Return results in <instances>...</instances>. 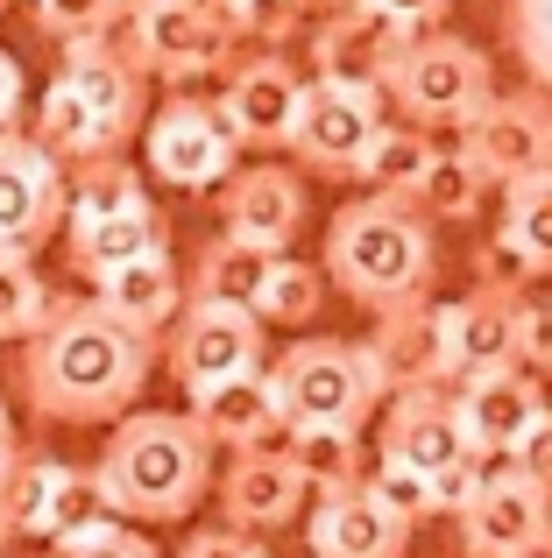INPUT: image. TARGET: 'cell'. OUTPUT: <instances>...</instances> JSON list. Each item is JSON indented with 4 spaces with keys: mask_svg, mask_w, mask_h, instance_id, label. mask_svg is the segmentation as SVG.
I'll return each instance as SVG.
<instances>
[{
    "mask_svg": "<svg viewBox=\"0 0 552 558\" xmlns=\"http://www.w3.org/2000/svg\"><path fill=\"white\" fill-rule=\"evenodd\" d=\"M213 191H220V233L263 247V255H290V241H298L304 219H312L304 178L284 170V163H249V170L235 163Z\"/></svg>",
    "mask_w": 552,
    "mask_h": 558,
    "instance_id": "obj_17",
    "label": "cell"
},
{
    "mask_svg": "<svg viewBox=\"0 0 552 558\" xmlns=\"http://www.w3.org/2000/svg\"><path fill=\"white\" fill-rule=\"evenodd\" d=\"M64 191L71 170L28 135L0 142V255H36L64 227Z\"/></svg>",
    "mask_w": 552,
    "mask_h": 558,
    "instance_id": "obj_16",
    "label": "cell"
},
{
    "mask_svg": "<svg viewBox=\"0 0 552 558\" xmlns=\"http://www.w3.org/2000/svg\"><path fill=\"white\" fill-rule=\"evenodd\" d=\"M375 128H383V93H375V85H355V78H304L284 149L298 156L312 178L347 184V178L361 170V149L375 142Z\"/></svg>",
    "mask_w": 552,
    "mask_h": 558,
    "instance_id": "obj_8",
    "label": "cell"
},
{
    "mask_svg": "<svg viewBox=\"0 0 552 558\" xmlns=\"http://www.w3.org/2000/svg\"><path fill=\"white\" fill-rule=\"evenodd\" d=\"M184 417L206 432V446H227V452H249V446H276L284 438V417H276V389L263 368H241L227 381H206L192 389V410Z\"/></svg>",
    "mask_w": 552,
    "mask_h": 558,
    "instance_id": "obj_24",
    "label": "cell"
},
{
    "mask_svg": "<svg viewBox=\"0 0 552 558\" xmlns=\"http://www.w3.org/2000/svg\"><path fill=\"white\" fill-rule=\"evenodd\" d=\"M361 375H369L375 403L397 389H425V381H446V304L411 298V304H389L375 312V332L355 340Z\"/></svg>",
    "mask_w": 552,
    "mask_h": 558,
    "instance_id": "obj_15",
    "label": "cell"
},
{
    "mask_svg": "<svg viewBox=\"0 0 552 558\" xmlns=\"http://www.w3.org/2000/svg\"><path fill=\"white\" fill-rule=\"evenodd\" d=\"M531 283H539V269H531V255L503 227L475 247V290H531Z\"/></svg>",
    "mask_w": 552,
    "mask_h": 558,
    "instance_id": "obj_38",
    "label": "cell"
},
{
    "mask_svg": "<svg viewBox=\"0 0 552 558\" xmlns=\"http://www.w3.org/2000/svg\"><path fill=\"white\" fill-rule=\"evenodd\" d=\"M22 113H28V78H22V64L0 50V142L22 135Z\"/></svg>",
    "mask_w": 552,
    "mask_h": 558,
    "instance_id": "obj_44",
    "label": "cell"
},
{
    "mask_svg": "<svg viewBox=\"0 0 552 558\" xmlns=\"http://www.w3.org/2000/svg\"><path fill=\"white\" fill-rule=\"evenodd\" d=\"M142 255H170V213L149 191H128L113 205H64V262L93 283L99 269H121Z\"/></svg>",
    "mask_w": 552,
    "mask_h": 558,
    "instance_id": "obj_14",
    "label": "cell"
},
{
    "mask_svg": "<svg viewBox=\"0 0 552 558\" xmlns=\"http://www.w3.org/2000/svg\"><path fill=\"white\" fill-rule=\"evenodd\" d=\"M525 298L531 290H468L446 304V381L525 368Z\"/></svg>",
    "mask_w": 552,
    "mask_h": 558,
    "instance_id": "obj_18",
    "label": "cell"
},
{
    "mask_svg": "<svg viewBox=\"0 0 552 558\" xmlns=\"http://www.w3.org/2000/svg\"><path fill=\"white\" fill-rule=\"evenodd\" d=\"M227 22H235V36L255 43V50H284V43L312 22V8H304V0H241V8H227Z\"/></svg>",
    "mask_w": 552,
    "mask_h": 558,
    "instance_id": "obj_35",
    "label": "cell"
},
{
    "mask_svg": "<svg viewBox=\"0 0 552 558\" xmlns=\"http://www.w3.org/2000/svg\"><path fill=\"white\" fill-rule=\"evenodd\" d=\"M0 14H8V0H0Z\"/></svg>",
    "mask_w": 552,
    "mask_h": 558,
    "instance_id": "obj_50",
    "label": "cell"
},
{
    "mask_svg": "<svg viewBox=\"0 0 552 558\" xmlns=\"http://www.w3.org/2000/svg\"><path fill=\"white\" fill-rule=\"evenodd\" d=\"M432 269H440V247H432V219L411 198H347L326 219V247H319V276L340 283V298H355L361 312H389V304L432 298Z\"/></svg>",
    "mask_w": 552,
    "mask_h": 558,
    "instance_id": "obj_4",
    "label": "cell"
},
{
    "mask_svg": "<svg viewBox=\"0 0 552 558\" xmlns=\"http://www.w3.org/2000/svg\"><path fill=\"white\" fill-rule=\"evenodd\" d=\"M50 304V283L36 276V255H0V347L22 340Z\"/></svg>",
    "mask_w": 552,
    "mask_h": 558,
    "instance_id": "obj_32",
    "label": "cell"
},
{
    "mask_svg": "<svg viewBox=\"0 0 552 558\" xmlns=\"http://www.w3.org/2000/svg\"><path fill=\"white\" fill-rule=\"evenodd\" d=\"M22 460V432H14V417H8V403H0V481H8V466Z\"/></svg>",
    "mask_w": 552,
    "mask_h": 558,
    "instance_id": "obj_45",
    "label": "cell"
},
{
    "mask_svg": "<svg viewBox=\"0 0 552 558\" xmlns=\"http://www.w3.org/2000/svg\"><path fill=\"white\" fill-rule=\"evenodd\" d=\"M43 558H164V551L149 545V531H142V523L99 517V523H85V531L57 537V545H43Z\"/></svg>",
    "mask_w": 552,
    "mask_h": 558,
    "instance_id": "obj_34",
    "label": "cell"
},
{
    "mask_svg": "<svg viewBox=\"0 0 552 558\" xmlns=\"http://www.w3.org/2000/svg\"><path fill=\"white\" fill-rule=\"evenodd\" d=\"M290 452L304 460L312 488H340V481H361V432H284Z\"/></svg>",
    "mask_w": 552,
    "mask_h": 558,
    "instance_id": "obj_33",
    "label": "cell"
},
{
    "mask_svg": "<svg viewBox=\"0 0 552 558\" xmlns=\"http://www.w3.org/2000/svg\"><path fill=\"white\" fill-rule=\"evenodd\" d=\"M355 8H369L375 22L404 28V36H418V28H440V22H446V8H454V0H355Z\"/></svg>",
    "mask_w": 552,
    "mask_h": 558,
    "instance_id": "obj_42",
    "label": "cell"
},
{
    "mask_svg": "<svg viewBox=\"0 0 552 558\" xmlns=\"http://www.w3.org/2000/svg\"><path fill=\"white\" fill-rule=\"evenodd\" d=\"M503 233L531 255V269L552 276V170L503 184Z\"/></svg>",
    "mask_w": 552,
    "mask_h": 558,
    "instance_id": "obj_30",
    "label": "cell"
},
{
    "mask_svg": "<svg viewBox=\"0 0 552 558\" xmlns=\"http://www.w3.org/2000/svg\"><path fill=\"white\" fill-rule=\"evenodd\" d=\"M304 8H319V14H340V8H355V0H304Z\"/></svg>",
    "mask_w": 552,
    "mask_h": 558,
    "instance_id": "obj_46",
    "label": "cell"
},
{
    "mask_svg": "<svg viewBox=\"0 0 552 558\" xmlns=\"http://www.w3.org/2000/svg\"><path fill=\"white\" fill-rule=\"evenodd\" d=\"M22 340L28 347L14 361V381L50 424H113L121 410H135L156 368L149 332H128L93 298H50Z\"/></svg>",
    "mask_w": 552,
    "mask_h": 558,
    "instance_id": "obj_1",
    "label": "cell"
},
{
    "mask_svg": "<svg viewBox=\"0 0 552 558\" xmlns=\"http://www.w3.org/2000/svg\"><path fill=\"white\" fill-rule=\"evenodd\" d=\"M361 488L375 495L383 509H397L404 523H425L432 517V495H425V474H411V466H397V460H361Z\"/></svg>",
    "mask_w": 552,
    "mask_h": 558,
    "instance_id": "obj_37",
    "label": "cell"
},
{
    "mask_svg": "<svg viewBox=\"0 0 552 558\" xmlns=\"http://www.w3.org/2000/svg\"><path fill=\"white\" fill-rule=\"evenodd\" d=\"M178 558H269V551H263V537L235 531V523H213V531H192V537H184Z\"/></svg>",
    "mask_w": 552,
    "mask_h": 558,
    "instance_id": "obj_41",
    "label": "cell"
},
{
    "mask_svg": "<svg viewBox=\"0 0 552 558\" xmlns=\"http://www.w3.org/2000/svg\"><path fill=\"white\" fill-rule=\"evenodd\" d=\"M164 368L184 396L227 381L241 368H263V318L249 304H213V298H184L178 318L164 326Z\"/></svg>",
    "mask_w": 552,
    "mask_h": 558,
    "instance_id": "obj_10",
    "label": "cell"
},
{
    "mask_svg": "<svg viewBox=\"0 0 552 558\" xmlns=\"http://www.w3.org/2000/svg\"><path fill=\"white\" fill-rule=\"evenodd\" d=\"M304 545H312V558H404L411 523L397 509H383L361 481H340V488H319Z\"/></svg>",
    "mask_w": 552,
    "mask_h": 558,
    "instance_id": "obj_21",
    "label": "cell"
},
{
    "mask_svg": "<svg viewBox=\"0 0 552 558\" xmlns=\"http://www.w3.org/2000/svg\"><path fill=\"white\" fill-rule=\"evenodd\" d=\"M425 163H432V128L383 121V128H375V142L361 149L355 178L369 184V191H383V198H411L418 178H425Z\"/></svg>",
    "mask_w": 552,
    "mask_h": 558,
    "instance_id": "obj_28",
    "label": "cell"
},
{
    "mask_svg": "<svg viewBox=\"0 0 552 558\" xmlns=\"http://www.w3.org/2000/svg\"><path fill=\"white\" fill-rule=\"evenodd\" d=\"M0 517H8L14 537H43V545H57V537L85 531V523L107 517V502H99V481L93 466H64V460H14L8 481H0Z\"/></svg>",
    "mask_w": 552,
    "mask_h": 558,
    "instance_id": "obj_12",
    "label": "cell"
},
{
    "mask_svg": "<svg viewBox=\"0 0 552 558\" xmlns=\"http://www.w3.org/2000/svg\"><path fill=\"white\" fill-rule=\"evenodd\" d=\"M235 163H241V142H235V128H227L220 99L178 93L170 107H156V121H149V178L156 184L213 191Z\"/></svg>",
    "mask_w": 552,
    "mask_h": 558,
    "instance_id": "obj_13",
    "label": "cell"
},
{
    "mask_svg": "<svg viewBox=\"0 0 552 558\" xmlns=\"http://www.w3.org/2000/svg\"><path fill=\"white\" fill-rule=\"evenodd\" d=\"M304 502H312V474H304V460L290 446H249L220 474V509L249 537H269L284 523H298Z\"/></svg>",
    "mask_w": 552,
    "mask_h": 558,
    "instance_id": "obj_19",
    "label": "cell"
},
{
    "mask_svg": "<svg viewBox=\"0 0 552 558\" xmlns=\"http://www.w3.org/2000/svg\"><path fill=\"white\" fill-rule=\"evenodd\" d=\"M93 304L107 318H121L128 332H164L184 304V276L170 255H142V262H121V269H99L93 276Z\"/></svg>",
    "mask_w": 552,
    "mask_h": 558,
    "instance_id": "obj_25",
    "label": "cell"
},
{
    "mask_svg": "<svg viewBox=\"0 0 552 558\" xmlns=\"http://www.w3.org/2000/svg\"><path fill=\"white\" fill-rule=\"evenodd\" d=\"M454 156L475 170L482 184H517L552 170V93L525 85V93H489L468 121L454 128Z\"/></svg>",
    "mask_w": 552,
    "mask_h": 558,
    "instance_id": "obj_9",
    "label": "cell"
},
{
    "mask_svg": "<svg viewBox=\"0 0 552 558\" xmlns=\"http://www.w3.org/2000/svg\"><path fill=\"white\" fill-rule=\"evenodd\" d=\"M489 474V452H460L454 466H440V474H425V495H432V517H454L460 502H468L475 488H482Z\"/></svg>",
    "mask_w": 552,
    "mask_h": 558,
    "instance_id": "obj_40",
    "label": "cell"
},
{
    "mask_svg": "<svg viewBox=\"0 0 552 558\" xmlns=\"http://www.w3.org/2000/svg\"><path fill=\"white\" fill-rule=\"evenodd\" d=\"M319 298H326V276H319V262L269 255L263 290H255V318H263V326H312V318H319Z\"/></svg>",
    "mask_w": 552,
    "mask_h": 558,
    "instance_id": "obj_29",
    "label": "cell"
},
{
    "mask_svg": "<svg viewBox=\"0 0 552 558\" xmlns=\"http://www.w3.org/2000/svg\"><path fill=\"white\" fill-rule=\"evenodd\" d=\"M121 8L128 0H28V22L50 43H64V36H107L121 22Z\"/></svg>",
    "mask_w": 552,
    "mask_h": 558,
    "instance_id": "obj_36",
    "label": "cell"
},
{
    "mask_svg": "<svg viewBox=\"0 0 552 558\" xmlns=\"http://www.w3.org/2000/svg\"><path fill=\"white\" fill-rule=\"evenodd\" d=\"M8 545H14V531H8V517H0V558H8Z\"/></svg>",
    "mask_w": 552,
    "mask_h": 558,
    "instance_id": "obj_47",
    "label": "cell"
},
{
    "mask_svg": "<svg viewBox=\"0 0 552 558\" xmlns=\"http://www.w3.org/2000/svg\"><path fill=\"white\" fill-rule=\"evenodd\" d=\"M511 474H525V481H539V488H552V410H539V417L525 424V432L511 438V452H496Z\"/></svg>",
    "mask_w": 552,
    "mask_h": 558,
    "instance_id": "obj_39",
    "label": "cell"
},
{
    "mask_svg": "<svg viewBox=\"0 0 552 558\" xmlns=\"http://www.w3.org/2000/svg\"><path fill=\"white\" fill-rule=\"evenodd\" d=\"M383 460L411 466V474H440V466H454L460 452H468V438H460V417H454V389L446 381H425V389H397L383 396Z\"/></svg>",
    "mask_w": 552,
    "mask_h": 558,
    "instance_id": "obj_22",
    "label": "cell"
},
{
    "mask_svg": "<svg viewBox=\"0 0 552 558\" xmlns=\"http://www.w3.org/2000/svg\"><path fill=\"white\" fill-rule=\"evenodd\" d=\"M446 389H454V417H460L468 452H511V438L545 410V389L531 368L468 375V381H446Z\"/></svg>",
    "mask_w": 552,
    "mask_h": 558,
    "instance_id": "obj_23",
    "label": "cell"
},
{
    "mask_svg": "<svg viewBox=\"0 0 552 558\" xmlns=\"http://www.w3.org/2000/svg\"><path fill=\"white\" fill-rule=\"evenodd\" d=\"M460 523V551L468 558H539L545 531H552V488L511 474V466H489L482 488L454 509Z\"/></svg>",
    "mask_w": 552,
    "mask_h": 558,
    "instance_id": "obj_11",
    "label": "cell"
},
{
    "mask_svg": "<svg viewBox=\"0 0 552 558\" xmlns=\"http://www.w3.org/2000/svg\"><path fill=\"white\" fill-rule=\"evenodd\" d=\"M113 43L121 57L156 85H192L213 78L241 57V36L213 0H128L121 22H113Z\"/></svg>",
    "mask_w": 552,
    "mask_h": 558,
    "instance_id": "obj_6",
    "label": "cell"
},
{
    "mask_svg": "<svg viewBox=\"0 0 552 558\" xmlns=\"http://www.w3.org/2000/svg\"><path fill=\"white\" fill-rule=\"evenodd\" d=\"M99 502L121 523H184L213 488V446L184 410H121L99 446Z\"/></svg>",
    "mask_w": 552,
    "mask_h": 558,
    "instance_id": "obj_3",
    "label": "cell"
},
{
    "mask_svg": "<svg viewBox=\"0 0 552 558\" xmlns=\"http://www.w3.org/2000/svg\"><path fill=\"white\" fill-rule=\"evenodd\" d=\"M525 368L552 381V290L525 298Z\"/></svg>",
    "mask_w": 552,
    "mask_h": 558,
    "instance_id": "obj_43",
    "label": "cell"
},
{
    "mask_svg": "<svg viewBox=\"0 0 552 558\" xmlns=\"http://www.w3.org/2000/svg\"><path fill=\"white\" fill-rule=\"evenodd\" d=\"M263 269L269 255L249 241H235V233H220V241L199 247L192 276H184V298H213V304H249L255 312V290H263Z\"/></svg>",
    "mask_w": 552,
    "mask_h": 558,
    "instance_id": "obj_27",
    "label": "cell"
},
{
    "mask_svg": "<svg viewBox=\"0 0 552 558\" xmlns=\"http://www.w3.org/2000/svg\"><path fill=\"white\" fill-rule=\"evenodd\" d=\"M383 107H397L411 128H460L489 93H496V64L489 50H475L454 28H418L389 50V64L375 71Z\"/></svg>",
    "mask_w": 552,
    "mask_h": 558,
    "instance_id": "obj_5",
    "label": "cell"
},
{
    "mask_svg": "<svg viewBox=\"0 0 552 558\" xmlns=\"http://www.w3.org/2000/svg\"><path fill=\"white\" fill-rule=\"evenodd\" d=\"M298 93H304V71L290 64L284 50L235 57V64H227V85H220V113H227V128H235L241 149H284Z\"/></svg>",
    "mask_w": 552,
    "mask_h": 558,
    "instance_id": "obj_20",
    "label": "cell"
},
{
    "mask_svg": "<svg viewBox=\"0 0 552 558\" xmlns=\"http://www.w3.org/2000/svg\"><path fill=\"white\" fill-rule=\"evenodd\" d=\"M142 107H149V78L121 57L113 28L107 36H64L50 85L36 93L28 142L50 149L64 170H79L99 163V156H121L128 135L142 128Z\"/></svg>",
    "mask_w": 552,
    "mask_h": 558,
    "instance_id": "obj_2",
    "label": "cell"
},
{
    "mask_svg": "<svg viewBox=\"0 0 552 558\" xmlns=\"http://www.w3.org/2000/svg\"><path fill=\"white\" fill-rule=\"evenodd\" d=\"M482 198H489V184L475 178L454 149H432L425 178H418V191H411V205L425 219H475V213H482Z\"/></svg>",
    "mask_w": 552,
    "mask_h": 558,
    "instance_id": "obj_31",
    "label": "cell"
},
{
    "mask_svg": "<svg viewBox=\"0 0 552 558\" xmlns=\"http://www.w3.org/2000/svg\"><path fill=\"white\" fill-rule=\"evenodd\" d=\"M263 375L276 389L284 432H361L369 410H375V389L361 375L355 340H298Z\"/></svg>",
    "mask_w": 552,
    "mask_h": 558,
    "instance_id": "obj_7",
    "label": "cell"
},
{
    "mask_svg": "<svg viewBox=\"0 0 552 558\" xmlns=\"http://www.w3.org/2000/svg\"><path fill=\"white\" fill-rule=\"evenodd\" d=\"M539 558H552V531H545V551H539Z\"/></svg>",
    "mask_w": 552,
    "mask_h": 558,
    "instance_id": "obj_49",
    "label": "cell"
},
{
    "mask_svg": "<svg viewBox=\"0 0 552 558\" xmlns=\"http://www.w3.org/2000/svg\"><path fill=\"white\" fill-rule=\"evenodd\" d=\"M213 8H220V14H227V8H241V0H213Z\"/></svg>",
    "mask_w": 552,
    "mask_h": 558,
    "instance_id": "obj_48",
    "label": "cell"
},
{
    "mask_svg": "<svg viewBox=\"0 0 552 558\" xmlns=\"http://www.w3.org/2000/svg\"><path fill=\"white\" fill-rule=\"evenodd\" d=\"M404 43V28L375 22L369 8H340V14H319V36H312V78H355L375 85V71L389 64V50Z\"/></svg>",
    "mask_w": 552,
    "mask_h": 558,
    "instance_id": "obj_26",
    "label": "cell"
}]
</instances>
